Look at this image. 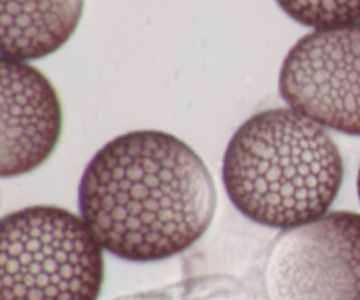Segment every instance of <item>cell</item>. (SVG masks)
Segmentation results:
<instances>
[{"label":"cell","mask_w":360,"mask_h":300,"mask_svg":"<svg viewBox=\"0 0 360 300\" xmlns=\"http://www.w3.org/2000/svg\"><path fill=\"white\" fill-rule=\"evenodd\" d=\"M77 200L98 244L141 263L192 248L218 202L202 158L160 130H136L104 144L81 176Z\"/></svg>","instance_id":"1"},{"label":"cell","mask_w":360,"mask_h":300,"mask_svg":"<svg viewBox=\"0 0 360 300\" xmlns=\"http://www.w3.org/2000/svg\"><path fill=\"white\" fill-rule=\"evenodd\" d=\"M343 176V157L326 129L281 107L246 119L229 141L221 164L236 209L262 227L283 230L323 216Z\"/></svg>","instance_id":"2"},{"label":"cell","mask_w":360,"mask_h":300,"mask_svg":"<svg viewBox=\"0 0 360 300\" xmlns=\"http://www.w3.org/2000/svg\"><path fill=\"white\" fill-rule=\"evenodd\" d=\"M102 249L70 211H14L0 223V300H97L104 283Z\"/></svg>","instance_id":"3"},{"label":"cell","mask_w":360,"mask_h":300,"mask_svg":"<svg viewBox=\"0 0 360 300\" xmlns=\"http://www.w3.org/2000/svg\"><path fill=\"white\" fill-rule=\"evenodd\" d=\"M264 290L267 300H360V214L336 211L281 232Z\"/></svg>","instance_id":"4"},{"label":"cell","mask_w":360,"mask_h":300,"mask_svg":"<svg viewBox=\"0 0 360 300\" xmlns=\"http://www.w3.org/2000/svg\"><path fill=\"white\" fill-rule=\"evenodd\" d=\"M278 88L290 109L306 118L360 136V23L299 39L281 63Z\"/></svg>","instance_id":"5"},{"label":"cell","mask_w":360,"mask_h":300,"mask_svg":"<svg viewBox=\"0 0 360 300\" xmlns=\"http://www.w3.org/2000/svg\"><path fill=\"white\" fill-rule=\"evenodd\" d=\"M0 174L16 178L41 167L58 144L62 105L48 77L27 62L2 58Z\"/></svg>","instance_id":"6"},{"label":"cell","mask_w":360,"mask_h":300,"mask_svg":"<svg viewBox=\"0 0 360 300\" xmlns=\"http://www.w3.org/2000/svg\"><path fill=\"white\" fill-rule=\"evenodd\" d=\"M84 0H2V58L34 62L69 42Z\"/></svg>","instance_id":"7"},{"label":"cell","mask_w":360,"mask_h":300,"mask_svg":"<svg viewBox=\"0 0 360 300\" xmlns=\"http://www.w3.org/2000/svg\"><path fill=\"white\" fill-rule=\"evenodd\" d=\"M287 16L315 30L360 23V0H276Z\"/></svg>","instance_id":"8"},{"label":"cell","mask_w":360,"mask_h":300,"mask_svg":"<svg viewBox=\"0 0 360 300\" xmlns=\"http://www.w3.org/2000/svg\"><path fill=\"white\" fill-rule=\"evenodd\" d=\"M357 193H359V200H360V169H359V176H357Z\"/></svg>","instance_id":"9"}]
</instances>
